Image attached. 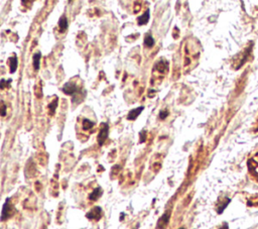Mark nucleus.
Masks as SVG:
<instances>
[{"label": "nucleus", "instance_id": "obj_1", "mask_svg": "<svg viewBox=\"0 0 258 229\" xmlns=\"http://www.w3.org/2000/svg\"><path fill=\"white\" fill-rule=\"evenodd\" d=\"M200 44L196 38H188L183 46V70L184 73L192 71L198 64L200 58Z\"/></svg>", "mask_w": 258, "mask_h": 229}, {"label": "nucleus", "instance_id": "obj_2", "mask_svg": "<svg viewBox=\"0 0 258 229\" xmlns=\"http://www.w3.org/2000/svg\"><path fill=\"white\" fill-rule=\"evenodd\" d=\"M167 71H168V62L165 61L163 59H159L156 63H155L152 74L154 75L158 74L160 78V75H161V77H163V76L167 73Z\"/></svg>", "mask_w": 258, "mask_h": 229}, {"label": "nucleus", "instance_id": "obj_3", "mask_svg": "<svg viewBox=\"0 0 258 229\" xmlns=\"http://www.w3.org/2000/svg\"><path fill=\"white\" fill-rule=\"evenodd\" d=\"M63 92L67 95H74V98H76V95H78L79 93H81V87L77 85V83L74 81H70L66 83L63 87ZM73 98V99H74Z\"/></svg>", "mask_w": 258, "mask_h": 229}, {"label": "nucleus", "instance_id": "obj_4", "mask_svg": "<svg viewBox=\"0 0 258 229\" xmlns=\"http://www.w3.org/2000/svg\"><path fill=\"white\" fill-rule=\"evenodd\" d=\"M108 134H109V126L107 123H102L101 124V128H100V131H99V133L97 135V140H98V144L100 147L104 144V142L106 141V139L108 137Z\"/></svg>", "mask_w": 258, "mask_h": 229}, {"label": "nucleus", "instance_id": "obj_5", "mask_svg": "<svg viewBox=\"0 0 258 229\" xmlns=\"http://www.w3.org/2000/svg\"><path fill=\"white\" fill-rule=\"evenodd\" d=\"M95 122L91 120L90 118H82L81 119V128L83 131H89L90 132L94 128Z\"/></svg>", "mask_w": 258, "mask_h": 229}, {"label": "nucleus", "instance_id": "obj_6", "mask_svg": "<svg viewBox=\"0 0 258 229\" xmlns=\"http://www.w3.org/2000/svg\"><path fill=\"white\" fill-rule=\"evenodd\" d=\"M101 215H102V209L100 207H95L89 213H87L86 216H87V218L91 219V220H99L101 218Z\"/></svg>", "mask_w": 258, "mask_h": 229}, {"label": "nucleus", "instance_id": "obj_7", "mask_svg": "<svg viewBox=\"0 0 258 229\" xmlns=\"http://www.w3.org/2000/svg\"><path fill=\"white\" fill-rule=\"evenodd\" d=\"M11 213V206H10V204H9V199H7L5 202V204H4V206H3V209H2V216H1V219L3 221L5 220L6 218H8V216L10 215Z\"/></svg>", "mask_w": 258, "mask_h": 229}, {"label": "nucleus", "instance_id": "obj_8", "mask_svg": "<svg viewBox=\"0 0 258 229\" xmlns=\"http://www.w3.org/2000/svg\"><path fill=\"white\" fill-rule=\"evenodd\" d=\"M143 109H144L143 106H140V107H138V108L132 109V110L129 111L127 118L129 119V120H135V119L137 118V116L139 115L141 112H142V110H143Z\"/></svg>", "mask_w": 258, "mask_h": 229}, {"label": "nucleus", "instance_id": "obj_9", "mask_svg": "<svg viewBox=\"0 0 258 229\" xmlns=\"http://www.w3.org/2000/svg\"><path fill=\"white\" fill-rule=\"evenodd\" d=\"M17 57L16 56H13V57H10L8 59V65H9V69H10V73L13 74L16 69H17Z\"/></svg>", "mask_w": 258, "mask_h": 229}, {"label": "nucleus", "instance_id": "obj_10", "mask_svg": "<svg viewBox=\"0 0 258 229\" xmlns=\"http://www.w3.org/2000/svg\"><path fill=\"white\" fill-rule=\"evenodd\" d=\"M59 31L62 32L66 31V29L68 28V19L66 15L61 16V18H59Z\"/></svg>", "mask_w": 258, "mask_h": 229}, {"label": "nucleus", "instance_id": "obj_11", "mask_svg": "<svg viewBox=\"0 0 258 229\" xmlns=\"http://www.w3.org/2000/svg\"><path fill=\"white\" fill-rule=\"evenodd\" d=\"M149 10H146V12L143 13L141 16H139V17L137 18V23H138V25H144V24H146V23L148 22V20H149Z\"/></svg>", "mask_w": 258, "mask_h": 229}, {"label": "nucleus", "instance_id": "obj_12", "mask_svg": "<svg viewBox=\"0 0 258 229\" xmlns=\"http://www.w3.org/2000/svg\"><path fill=\"white\" fill-rule=\"evenodd\" d=\"M168 220H170V214H168V213H164L163 216H161V218L159 219V221H158L157 227H158V228H164V227L167 225Z\"/></svg>", "mask_w": 258, "mask_h": 229}, {"label": "nucleus", "instance_id": "obj_13", "mask_svg": "<svg viewBox=\"0 0 258 229\" xmlns=\"http://www.w3.org/2000/svg\"><path fill=\"white\" fill-rule=\"evenodd\" d=\"M41 58V53H36V54L34 55V57H32V60H34V70H36V71H38V70L39 69Z\"/></svg>", "mask_w": 258, "mask_h": 229}, {"label": "nucleus", "instance_id": "obj_14", "mask_svg": "<svg viewBox=\"0 0 258 229\" xmlns=\"http://www.w3.org/2000/svg\"><path fill=\"white\" fill-rule=\"evenodd\" d=\"M144 45H146L147 48H152L154 45V39L149 34L144 36Z\"/></svg>", "mask_w": 258, "mask_h": 229}, {"label": "nucleus", "instance_id": "obj_15", "mask_svg": "<svg viewBox=\"0 0 258 229\" xmlns=\"http://www.w3.org/2000/svg\"><path fill=\"white\" fill-rule=\"evenodd\" d=\"M102 195V189L101 188H97V189H95V190L93 191V193L90 194V196H89V199L92 201H95V200H97V199L100 197V196Z\"/></svg>", "mask_w": 258, "mask_h": 229}, {"label": "nucleus", "instance_id": "obj_16", "mask_svg": "<svg viewBox=\"0 0 258 229\" xmlns=\"http://www.w3.org/2000/svg\"><path fill=\"white\" fill-rule=\"evenodd\" d=\"M58 105V98L56 99L55 101H52L51 104H48V109L51 110V114L52 115L55 113V110H56V107H57Z\"/></svg>", "mask_w": 258, "mask_h": 229}, {"label": "nucleus", "instance_id": "obj_17", "mask_svg": "<svg viewBox=\"0 0 258 229\" xmlns=\"http://www.w3.org/2000/svg\"><path fill=\"white\" fill-rule=\"evenodd\" d=\"M168 114H170L168 110H161L159 112V118L160 119H165L168 116Z\"/></svg>", "mask_w": 258, "mask_h": 229}, {"label": "nucleus", "instance_id": "obj_18", "mask_svg": "<svg viewBox=\"0 0 258 229\" xmlns=\"http://www.w3.org/2000/svg\"><path fill=\"white\" fill-rule=\"evenodd\" d=\"M5 83H6V80H5V79H2V80H1V83H0V88H1V89H4V87H5ZM10 83H11V80L7 81V85L9 86V85H10Z\"/></svg>", "mask_w": 258, "mask_h": 229}, {"label": "nucleus", "instance_id": "obj_19", "mask_svg": "<svg viewBox=\"0 0 258 229\" xmlns=\"http://www.w3.org/2000/svg\"><path fill=\"white\" fill-rule=\"evenodd\" d=\"M5 114H6V106H5V104H2L1 115H2V116H5Z\"/></svg>", "mask_w": 258, "mask_h": 229}, {"label": "nucleus", "instance_id": "obj_20", "mask_svg": "<svg viewBox=\"0 0 258 229\" xmlns=\"http://www.w3.org/2000/svg\"><path fill=\"white\" fill-rule=\"evenodd\" d=\"M144 133H146V131H142L140 132V142H143L144 141Z\"/></svg>", "mask_w": 258, "mask_h": 229}, {"label": "nucleus", "instance_id": "obj_21", "mask_svg": "<svg viewBox=\"0 0 258 229\" xmlns=\"http://www.w3.org/2000/svg\"><path fill=\"white\" fill-rule=\"evenodd\" d=\"M180 229H185V228H180Z\"/></svg>", "mask_w": 258, "mask_h": 229}]
</instances>
